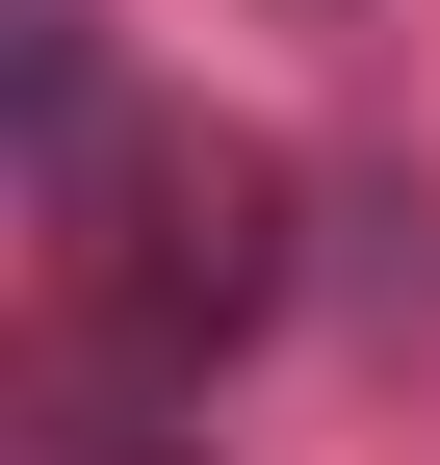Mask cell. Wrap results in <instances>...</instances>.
Segmentation results:
<instances>
[{"label": "cell", "mask_w": 440, "mask_h": 465, "mask_svg": "<svg viewBox=\"0 0 440 465\" xmlns=\"http://www.w3.org/2000/svg\"><path fill=\"white\" fill-rule=\"evenodd\" d=\"M78 311L130 336V362H182V336H234L259 284H285V182H259L234 130H182V155H130V182H78Z\"/></svg>", "instance_id": "1"}, {"label": "cell", "mask_w": 440, "mask_h": 465, "mask_svg": "<svg viewBox=\"0 0 440 465\" xmlns=\"http://www.w3.org/2000/svg\"><path fill=\"white\" fill-rule=\"evenodd\" d=\"M26 465H207V440H155V388H52V440Z\"/></svg>", "instance_id": "2"}]
</instances>
